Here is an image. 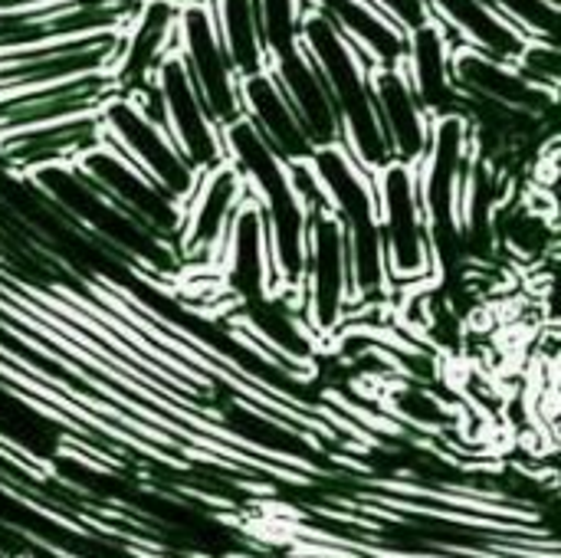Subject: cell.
<instances>
[{
    "instance_id": "6da1fadb",
    "label": "cell",
    "mask_w": 561,
    "mask_h": 558,
    "mask_svg": "<svg viewBox=\"0 0 561 558\" xmlns=\"http://www.w3.org/2000/svg\"><path fill=\"white\" fill-rule=\"evenodd\" d=\"M227 164L243 178L247 194L263 214L270 260L276 276V293L299 296L302 263H306V234H309V210L302 207L289 164L270 151V145L256 135V128L240 118L220 132Z\"/></svg>"
},
{
    "instance_id": "7a4b0ae2",
    "label": "cell",
    "mask_w": 561,
    "mask_h": 558,
    "mask_svg": "<svg viewBox=\"0 0 561 558\" xmlns=\"http://www.w3.org/2000/svg\"><path fill=\"white\" fill-rule=\"evenodd\" d=\"M309 168L325 197V210L339 224L348 247V270H352V293H355L352 312L385 309L394 299V286L388 280L371 174L342 145L316 148L309 155Z\"/></svg>"
},
{
    "instance_id": "3957f363",
    "label": "cell",
    "mask_w": 561,
    "mask_h": 558,
    "mask_svg": "<svg viewBox=\"0 0 561 558\" xmlns=\"http://www.w3.org/2000/svg\"><path fill=\"white\" fill-rule=\"evenodd\" d=\"M299 39L332 99L342 148L368 174H378L385 164H391V151H388L378 112H375L371 62L332 26L329 16H322L319 10H309V7L302 13Z\"/></svg>"
},
{
    "instance_id": "277c9868",
    "label": "cell",
    "mask_w": 561,
    "mask_h": 558,
    "mask_svg": "<svg viewBox=\"0 0 561 558\" xmlns=\"http://www.w3.org/2000/svg\"><path fill=\"white\" fill-rule=\"evenodd\" d=\"M33 187L82 234H89L99 247H108L122 260L145 266L151 276L181 273L178 250L118 210L76 164H53L30 174Z\"/></svg>"
},
{
    "instance_id": "5b68a950",
    "label": "cell",
    "mask_w": 561,
    "mask_h": 558,
    "mask_svg": "<svg viewBox=\"0 0 561 558\" xmlns=\"http://www.w3.org/2000/svg\"><path fill=\"white\" fill-rule=\"evenodd\" d=\"M477 155L473 125L463 115H444L431 122V141L417 161V191L431 234V253L437 273L454 266L467 253L463 247V187Z\"/></svg>"
},
{
    "instance_id": "8992f818",
    "label": "cell",
    "mask_w": 561,
    "mask_h": 558,
    "mask_svg": "<svg viewBox=\"0 0 561 558\" xmlns=\"http://www.w3.org/2000/svg\"><path fill=\"white\" fill-rule=\"evenodd\" d=\"M375 181V207H378V230L388 263V280L398 289L421 286L437 276L434 253H431V234L421 207L417 174L404 164H385Z\"/></svg>"
},
{
    "instance_id": "52a82bcc",
    "label": "cell",
    "mask_w": 561,
    "mask_h": 558,
    "mask_svg": "<svg viewBox=\"0 0 561 558\" xmlns=\"http://www.w3.org/2000/svg\"><path fill=\"white\" fill-rule=\"evenodd\" d=\"M355 309L352 293V270H348V247L332 220V214L312 210L309 234H306V263L299 283V312L319 345L342 335L348 316Z\"/></svg>"
},
{
    "instance_id": "ba28073f",
    "label": "cell",
    "mask_w": 561,
    "mask_h": 558,
    "mask_svg": "<svg viewBox=\"0 0 561 558\" xmlns=\"http://www.w3.org/2000/svg\"><path fill=\"white\" fill-rule=\"evenodd\" d=\"M99 125H102V138L118 155H125L171 201H178L181 207L187 204L201 174L184 161V155L178 151V145L171 141V135L158 122H151L128 95L115 92L99 109Z\"/></svg>"
},
{
    "instance_id": "9c48e42d",
    "label": "cell",
    "mask_w": 561,
    "mask_h": 558,
    "mask_svg": "<svg viewBox=\"0 0 561 558\" xmlns=\"http://www.w3.org/2000/svg\"><path fill=\"white\" fill-rule=\"evenodd\" d=\"M178 53L191 72L197 95L204 99L214 125L224 132L227 125L243 118L240 105V79L233 62L214 30V16L207 0H184L178 16Z\"/></svg>"
},
{
    "instance_id": "30bf717a",
    "label": "cell",
    "mask_w": 561,
    "mask_h": 558,
    "mask_svg": "<svg viewBox=\"0 0 561 558\" xmlns=\"http://www.w3.org/2000/svg\"><path fill=\"white\" fill-rule=\"evenodd\" d=\"M247 184L243 178L224 161L214 171L201 174L194 194L184 204V220L178 234V260L181 273L210 270L217 273L220 250L227 243V234L233 227L237 210L247 204Z\"/></svg>"
},
{
    "instance_id": "8fae6325",
    "label": "cell",
    "mask_w": 561,
    "mask_h": 558,
    "mask_svg": "<svg viewBox=\"0 0 561 558\" xmlns=\"http://www.w3.org/2000/svg\"><path fill=\"white\" fill-rule=\"evenodd\" d=\"M76 168L131 220H138L145 230H151L158 240L171 243L178 250V234L184 220V207L171 201L151 178H145L125 155H118L105 138L89 148Z\"/></svg>"
},
{
    "instance_id": "7c38bea8",
    "label": "cell",
    "mask_w": 561,
    "mask_h": 558,
    "mask_svg": "<svg viewBox=\"0 0 561 558\" xmlns=\"http://www.w3.org/2000/svg\"><path fill=\"white\" fill-rule=\"evenodd\" d=\"M154 89L161 99V125L184 155V161L197 171L207 174L217 164H224V138L220 128L214 125L204 99L197 95L191 72L181 59L178 49H171L158 69H154Z\"/></svg>"
},
{
    "instance_id": "4fadbf2b",
    "label": "cell",
    "mask_w": 561,
    "mask_h": 558,
    "mask_svg": "<svg viewBox=\"0 0 561 558\" xmlns=\"http://www.w3.org/2000/svg\"><path fill=\"white\" fill-rule=\"evenodd\" d=\"M217 283H220V296L227 299V312L263 303L266 296L276 293L266 224H263V214L253 204V197H247V204L233 217V227L220 250Z\"/></svg>"
},
{
    "instance_id": "5bb4252c",
    "label": "cell",
    "mask_w": 561,
    "mask_h": 558,
    "mask_svg": "<svg viewBox=\"0 0 561 558\" xmlns=\"http://www.w3.org/2000/svg\"><path fill=\"white\" fill-rule=\"evenodd\" d=\"M450 79H454L460 99L500 105V109H510V112H519L529 118H536L539 112L556 105V95L533 86L516 66L500 62L470 46H450Z\"/></svg>"
},
{
    "instance_id": "9a60e30c",
    "label": "cell",
    "mask_w": 561,
    "mask_h": 558,
    "mask_svg": "<svg viewBox=\"0 0 561 558\" xmlns=\"http://www.w3.org/2000/svg\"><path fill=\"white\" fill-rule=\"evenodd\" d=\"M178 16L181 0H138L112 66V82L118 95H131L148 86L158 62L171 49H178Z\"/></svg>"
},
{
    "instance_id": "2e32d148",
    "label": "cell",
    "mask_w": 561,
    "mask_h": 558,
    "mask_svg": "<svg viewBox=\"0 0 561 558\" xmlns=\"http://www.w3.org/2000/svg\"><path fill=\"white\" fill-rule=\"evenodd\" d=\"M99 141H102L99 115H79V118H66V122L3 132L0 135V161L13 174L30 178L39 168L76 164Z\"/></svg>"
},
{
    "instance_id": "e0dca14e",
    "label": "cell",
    "mask_w": 561,
    "mask_h": 558,
    "mask_svg": "<svg viewBox=\"0 0 561 558\" xmlns=\"http://www.w3.org/2000/svg\"><path fill=\"white\" fill-rule=\"evenodd\" d=\"M371 95L391 161L417 168L431 141V118L421 109L404 66H371Z\"/></svg>"
},
{
    "instance_id": "ac0fdd59",
    "label": "cell",
    "mask_w": 561,
    "mask_h": 558,
    "mask_svg": "<svg viewBox=\"0 0 561 558\" xmlns=\"http://www.w3.org/2000/svg\"><path fill=\"white\" fill-rule=\"evenodd\" d=\"M424 7L431 20L447 33L450 46H470L510 66H516L529 46V39L483 0H424Z\"/></svg>"
},
{
    "instance_id": "d6986e66",
    "label": "cell",
    "mask_w": 561,
    "mask_h": 558,
    "mask_svg": "<svg viewBox=\"0 0 561 558\" xmlns=\"http://www.w3.org/2000/svg\"><path fill=\"white\" fill-rule=\"evenodd\" d=\"M240 105H243V118L256 128V135L270 145V151L276 158H283L286 164L309 161V155L316 148L309 141V135L302 132L279 82L270 72L240 79Z\"/></svg>"
},
{
    "instance_id": "ffe728a7",
    "label": "cell",
    "mask_w": 561,
    "mask_h": 558,
    "mask_svg": "<svg viewBox=\"0 0 561 558\" xmlns=\"http://www.w3.org/2000/svg\"><path fill=\"white\" fill-rule=\"evenodd\" d=\"M404 76L431 122L444 115H463L460 92L450 79V39L434 20L408 33Z\"/></svg>"
},
{
    "instance_id": "44dd1931",
    "label": "cell",
    "mask_w": 561,
    "mask_h": 558,
    "mask_svg": "<svg viewBox=\"0 0 561 558\" xmlns=\"http://www.w3.org/2000/svg\"><path fill=\"white\" fill-rule=\"evenodd\" d=\"M214 30L233 62L237 79L266 72V53L260 39V16L256 0H207Z\"/></svg>"
},
{
    "instance_id": "7402d4cb",
    "label": "cell",
    "mask_w": 561,
    "mask_h": 558,
    "mask_svg": "<svg viewBox=\"0 0 561 558\" xmlns=\"http://www.w3.org/2000/svg\"><path fill=\"white\" fill-rule=\"evenodd\" d=\"M493 13L513 23L526 39L559 43V7L556 0H483Z\"/></svg>"
},
{
    "instance_id": "603a6c76",
    "label": "cell",
    "mask_w": 561,
    "mask_h": 558,
    "mask_svg": "<svg viewBox=\"0 0 561 558\" xmlns=\"http://www.w3.org/2000/svg\"><path fill=\"white\" fill-rule=\"evenodd\" d=\"M365 3L375 7L385 20H391L401 33H411V30L431 23L424 0H365Z\"/></svg>"
},
{
    "instance_id": "cb8c5ba5",
    "label": "cell",
    "mask_w": 561,
    "mask_h": 558,
    "mask_svg": "<svg viewBox=\"0 0 561 558\" xmlns=\"http://www.w3.org/2000/svg\"><path fill=\"white\" fill-rule=\"evenodd\" d=\"M13 558H33V556H13Z\"/></svg>"
}]
</instances>
